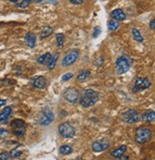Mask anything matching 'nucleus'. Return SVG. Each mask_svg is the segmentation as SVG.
Returning <instances> with one entry per match:
<instances>
[{
  "instance_id": "3",
  "label": "nucleus",
  "mask_w": 155,
  "mask_h": 160,
  "mask_svg": "<svg viewBox=\"0 0 155 160\" xmlns=\"http://www.w3.org/2000/svg\"><path fill=\"white\" fill-rule=\"evenodd\" d=\"M12 132L17 137H22L26 132V125L21 119H15L11 123Z\"/></svg>"
},
{
  "instance_id": "19",
  "label": "nucleus",
  "mask_w": 155,
  "mask_h": 160,
  "mask_svg": "<svg viewBox=\"0 0 155 160\" xmlns=\"http://www.w3.org/2000/svg\"><path fill=\"white\" fill-rule=\"evenodd\" d=\"M51 59H52V55L50 53H46V54L42 55V56H40L38 58V59H37V62L40 63V64H45V65H47L49 63V62L51 61Z\"/></svg>"
},
{
  "instance_id": "26",
  "label": "nucleus",
  "mask_w": 155,
  "mask_h": 160,
  "mask_svg": "<svg viewBox=\"0 0 155 160\" xmlns=\"http://www.w3.org/2000/svg\"><path fill=\"white\" fill-rule=\"evenodd\" d=\"M56 39H57V44L59 48H62L64 45V39L65 37L63 34H57L56 35Z\"/></svg>"
},
{
  "instance_id": "10",
  "label": "nucleus",
  "mask_w": 155,
  "mask_h": 160,
  "mask_svg": "<svg viewBox=\"0 0 155 160\" xmlns=\"http://www.w3.org/2000/svg\"><path fill=\"white\" fill-rule=\"evenodd\" d=\"M80 53L78 50H73L72 52H70L69 54H67L61 61V65L63 67H68L70 65H72L73 63H75L77 62V60L79 59Z\"/></svg>"
},
{
  "instance_id": "15",
  "label": "nucleus",
  "mask_w": 155,
  "mask_h": 160,
  "mask_svg": "<svg viewBox=\"0 0 155 160\" xmlns=\"http://www.w3.org/2000/svg\"><path fill=\"white\" fill-rule=\"evenodd\" d=\"M142 119L146 123H149V124L150 123H153L154 120H155V113H154V111L153 110H150V109L146 110L143 113V115H142Z\"/></svg>"
},
{
  "instance_id": "35",
  "label": "nucleus",
  "mask_w": 155,
  "mask_h": 160,
  "mask_svg": "<svg viewBox=\"0 0 155 160\" xmlns=\"http://www.w3.org/2000/svg\"><path fill=\"white\" fill-rule=\"evenodd\" d=\"M31 1L36 2V3H39V2H41V1H42V0H31Z\"/></svg>"
},
{
  "instance_id": "5",
  "label": "nucleus",
  "mask_w": 155,
  "mask_h": 160,
  "mask_svg": "<svg viewBox=\"0 0 155 160\" xmlns=\"http://www.w3.org/2000/svg\"><path fill=\"white\" fill-rule=\"evenodd\" d=\"M122 118L124 120V122L128 123V124H136L141 120V116L138 113L137 110L135 109H128L125 112H124V114L122 115Z\"/></svg>"
},
{
  "instance_id": "31",
  "label": "nucleus",
  "mask_w": 155,
  "mask_h": 160,
  "mask_svg": "<svg viewBox=\"0 0 155 160\" xmlns=\"http://www.w3.org/2000/svg\"><path fill=\"white\" fill-rule=\"evenodd\" d=\"M101 32H102L101 28H100V27H96V28L94 29V32H93V38L99 37V35L101 34Z\"/></svg>"
},
{
  "instance_id": "2",
  "label": "nucleus",
  "mask_w": 155,
  "mask_h": 160,
  "mask_svg": "<svg viewBox=\"0 0 155 160\" xmlns=\"http://www.w3.org/2000/svg\"><path fill=\"white\" fill-rule=\"evenodd\" d=\"M152 137V130L148 127H139L135 132V141L139 144H145Z\"/></svg>"
},
{
  "instance_id": "11",
  "label": "nucleus",
  "mask_w": 155,
  "mask_h": 160,
  "mask_svg": "<svg viewBox=\"0 0 155 160\" xmlns=\"http://www.w3.org/2000/svg\"><path fill=\"white\" fill-rule=\"evenodd\" d=\"M110 146L109 141L106 139H102V140H99V141H95L92 144V150L94 152H102L104 150L108 149Z\"/></svg>"
},
{
  "instance_id": "9",
  "label": "nucleus",
  "mask_w": 155,
  "mask_h": 160,
  "mask_svg": "<svg viewBox=\"0 0 155 160\" xmlns=\"http://www.w3.org/2000/svg\"><path fill=\"white\" fill-rule=\"evenodd\" d=\"M130 64L128 60L125 57H120L116 61V70L119 75L124 74L129 70Z\"/></svg>"
},
{
  "instance_id": "13",
  "label": "nucleus",
  "mask_w": 155,
  "mask_h": 160,
  "mask_svg": "<svg viewBox=\"0 0 155 160\" xmlns=\"http://www.w3.org/2000/svg\"><path fill=\"white\" fill-rule=\"evenodd\" d=\"M24 41L26 43V45L30 48H34L36 44V37L34 33L30 32L26 34L25 38H24Z\"/></svg>"
},
{
  "instance_id": "6",
  "label": "nucleus",
  "mask_w": 155,
  "mask_h": 160,
  "mask_svg": "<svg viewBox=\"0 0 155 160\" xmlns=\"http://www.w3.org/2000/svg\"><path fill=\"white\" fill-rule=\"evenodd\" d=\"M55 120V115L52 110L50 109H44L40 112L38 123L40 126H49L52 124Z\"/></svg>"
},
{
  "instance_id": "1",
  "label": "nucleus",
  "mask_w": 155,
  "mask_h": 160,
  "mask_svg": "<svg viewBox=\"0 0 155 160\" xmlns=\"http://www.w3.org/2000/svg\"><path fill=\"white\" fill-rule=\"evenodd\" d=\"M99 100V95L93 89H86L84 91L80 103L83 108H89L94 106Z\"/></svg>"
},
{
  "instance_id": "14",
  "label": "nucleus",
  "mask_w": 155,
  "mask_h": 160,
  "mask_svg": "<svg viewBox=\"0 0 155 160\" xmlns=\"http://www.w3.org/2000/svg\"><path fill=\"white\" fill-rule=\"evenodd\" d=\"M12 113V108L11 107H5L2 112L0 113V123H6L8 119L11 117V115Z\"/></svg>"
},
{
  "instance_id": "30",
  "label": "nucleus",
  "mask_w": 155,
  "mask_h": 160,
  "mask_svg": "<svg viewBox=\"0 0 155 160\" xmlns=\"http://www.w3.org/2000/svg\"><path fill=\"white\" fill-rule=\"evenodd\" d=\"M9 132L5 128H0V138H5L6 136H8Z\"/></svg>"
},
{
  "instance_id": "20",
  "label": "nucleus",
  "mask_w": 155,
  "mask_h": 160,
  "mask_svg": "<svg viewBox=\"0 0 155 160\" xmlns=\"http://www.w3.org/2000/svg\"><path fill=\"white\" fill-rule=\"evenodd\" d=\"M120 27V21L116 19H112L108 22V30L111 32H115L117 31Z\"/></svg>"
},
{
  "instance_id": "22",
  "label": "nucleus",
  "mask_w": 155,
  "mask_h": 160,
  "mask_svg": "<svg viewBox=\"0 0 155 160\" xmlns=\"http://www.w3.org/2000/svg\"><path fill=\"white\" fill-rule=\"evenodd\" d=\"M53 28L51 26H46L43 28V30H42L41 34H40V38L41 39H43V38H48L52 33H53Z\"/></svg>"
},
{
  "instance_id": "18",
  "label": "nucleus",
  "mask_w": 155,
  "mask_h": 160,
  "mask_svg": "<svg viewBox=\"0 0 155 160\" xmlns=\"http://www.w3.org/2000/svg\"><path fill=\"white\" fill-rule=\"evenodd\" d=\"M89 77H90V71L84 69V70H81L79 73V75L77 77V81L80 82H85Z\"/></svg>"
},
{
  "instance_id": "23",
  "label": "nucleus",
  "mask_w": 155,
  "mask_h": 160,
  "mask_svg": "<svg viewBox=\"0 0 155 160\" xmlns=\"http://www.w3.org/2000/svg\"><path fill=\"white\" fill-rule=\"evenodd\" d=\"M132 36H133V38L135 39V41H138V42H143L144 41L143 36L141 35L140 31L138 30L137 28H133L132 29Z\"/></svg>"
},
{
  "instance_id": "25",
  "label": "nucleus",
  "mask_w": 155,
  "mask_h": 160,
  "mask_svg": "<svg viewBox=\"0 0 155 160\" xmlns=\"http://www.w3.org/2000/svg\"><path fill=\"white\" fill-rule=\"evenodd\" d=\"M23 151L20 149V147H17V148H13L11 152H10V156L12 158H17L22 154Z\"/></svg>"
},
{
  "instance_id": "16",
  "label": "nucleus",
  "mask_w": 155,
  "mask_h": 160,
  "mask_svg": "<svg viewBox=\"0 0 155 160\" xmlns=\"http://www.w3.org/2000/svg\"><path fill=\"white\" fill-rule=\"evenodd\" d=\"M111 17L113 19H116L118 21H123L125 19V14L121 9H116L114 11H112L111 12Z\"/></svg>"
},
{
  "instance_id": "7",
  "label": "nucleus",
  "mask_w": 155,
  "mask_h": 160,
  "mask_svg": "<svg viewBox=\"0 0 155 160\" xmlns=\"http://www.w3.org/2000/svg\"><path fill=\"white\" fill-rule=\"evenodd\" d=\"M151 82L148 78H137L135 80L134 85H133V88H132V92L136 93V92H140V91H143L148 89V87H150Z\"/></svg>"
},
{
  "instance_id": "32",
  "label": "nucleus",
  "mask_w": 155,
  "mask_h": 160,
  "mask_svg": "<svg viewBox=\"0 0 155 160\" xmlns=\"http://www.w3.org/2000/svg\"><path fill=\"white\" fill-rule=\"evenodd\" d=\"M69 2L74 5H80V4H82L83 0H69Z\"/></svg>"
},
{
  "instance_id": "28",
  "label": "nucleus",
  "mask_w": 155,
  "mask_h": 160,
  "mask_svg": "<svg viewBox=\"0 0 155 160\" xmlns=\"http://www.w3.org/2000/svg\"><path fill=\"white\" fill-rule=\"evenodd\" d=\"M73 78V74L72 73H66V74H64L62 77H61V81L62 82H67V81H69V80H71Z\"/></svg>"
},
{
  "instance_id": "24",
  "label": "nucleus",
  "mask_w": 155,
  "mask_h": 160,
  "mask_svg": "<svg viewBox=\"0 0 155 160\" xmlns=\"http://www.w3.org/2000/svg\"><path fill=\"white\" fill-rule=\"evenodd\" d=\"M73 152V149L72 147L68 146V145H63L60 148V153L62 154V155H68L70 153Z\"/></svg>"
},
{
  "instance_id": "17",
  "label": "nucleus",
  "mask_w": 155,
  "mask_h": 160,
  "mask_svg": "<svg viewBox=\"0 0 155 160\" xmlns=\"http://www.w3.org/2000/svg\"><path fill=\"white\" fill-rule=\"evenodd\" d=\"M126 146L125 145H123V146H121L120 148H118V149H116V150H114V151H112L111 152V155L113 156V157H115V158H117V159H119L122 155H124V152H126Z\"/></svg>"
},
{
  "instance_id": "33",
  "label": "nucleus",
  "mask_w": 155,
  "mask_h": 160,
  "mask_svg": "<svg viewBox=\"0 0 155 160\" xmlns=\"http://www.w3.org/2000/svg\"><path fill=\"white\" fill-rule=\"evenodd\" d=\"M149 27H150L151 30H154V29H155V19H152L149 22Z\"/></svg>"
},
{
  "instance_id": "8",
  "label": "nucleus",
  "mask_w": 155,
  "mask_h": 160,
  "mask_svg": "<svg viewBox=\"0 0 155 160\" xmlns=\"http://www.w3.org/2000/svg\"><path fill=\"white\" fill-rule=\"evenodd\" d=\"M80 97V92L75 87H68L63 92V98L70 104H76Z\"/></svg>"
},
{
  "instance_id": "29",
  "label": "nucleus",
  "mask_w": 155,
  "mask_h": 160,
  "mask_svg": "<svg viewBox=\"0 0 155 160\" xmlns=\"http://www.w3.org/2000/svg\"><path fill=\"white\" fill-rule=\"evenodd\" d=\"M10 157H11L10 153H8V152H3L0 153V160H8V159H10Z\"/></svg>"
},
{
  "instance_id": "36",
  "label": "nucleus",
  "mask_w": 155,
  "mask_h": 160,
  "mask_svg": "<svg viewBox=\"0 0 155 160\" xmlns=\"http://www.w3.org/2000/svg\"><path fill=\"white\" fill-rule=\"evenodd\" d=\"M11 2H12V3H16V2H17V0H10Z\"/></svg>"
},
{
  "instance_id": "21",
  "label": "nucleus",
  "mask_w": 155,
  "mask_h": 160,
  "mask_svg": "<svg viewBox=\"0 0 155 160\" xmlns=\"http://www.w3.org/2000/svg\"><path fill=\"white\" fill-rule=\"evenodd\" d=\"M59 56H60L59 53H55L54 55H52V59L49 62V63L47 64L48 69L53 70L56 67V64H57V62H58V59H59Z\"/></svg>"
},
{
  "instance_id": "4",
  "label": "nucleus",
  "mask_w": 155,
  "mask_h": 160,
  "mask_svg": "<svg viewBox=\"0 0 155 160\" xmlns=\"http://www.w3.org/2000/svg\"><path fill=\"white\" fill-rule=\"evenodd\" d=\"M59 133L64 138H73L76 135V130L70 123L64 122L59 126Z\"/></svg>"
},
{
  "instance_id": "27",
  "label": "nucleus",
  "mask_w": 155,
  "mask_h": 160,
  "mask_svg": "<svg viewBox=\"0 0 155 160\" xmlns=\"http://www.w3.org/2000/svg\"><path fill=\"white\" fill-rule=\"evenodd\" d=\"M30 2H31V0H17V2H16V5L18 8L24 9L29 6Z\"/></svg>"
},
{
  "instance_id": "12",
  "label": "nucleus",
  "mask_w": 155,
  "mask_h": 160,
  "mask_svg": "<svg viewBox=\"0 0 155 160\" xmlns=\"http://www.w3.org/2000/svg\"><path fill=\"white\" fill-rule=\"evenodd\" d=\"M31 83L33 84L34 87H36V88L43 89L47 86V80L43 76H36V77L32 78Z\"/></svg>"
},
{
  "instance_id": "34",
  "label": "nucleus",
  "mask_w": 155,
  "mask_h": 160,
  "mask_svg": "<svg viewBox=\"0 0 155 160\" xmlns=\"http://www.w3.org/2000/svg\"><path fill=\"white\" fill-rule=\"evenodd\" d=\"M4 105H6V100H0V108Z\"/></svg>"
}]
</instances>
